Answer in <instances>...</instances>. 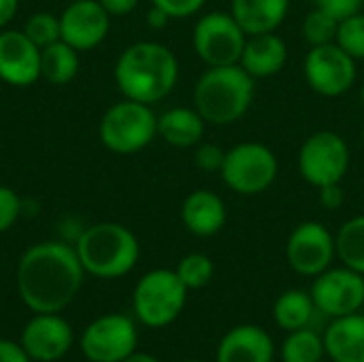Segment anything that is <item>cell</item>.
I'll list each match as a JSON object with an SVG mask.
<instances>
[{
    "label": "cell",
    "instance_id": "obj_41",
    "mask_svg": "<svg viewBox=\"0 0 364 362\" xmlns=\"http://www.w3.org/2000/svg\"><path fill=\"white\" fill-rule=\"evenodd\" d=\"M360 102H363V109H364V83H363V87H360Z\"/></svg>",
    "mask_w": 364,
    "mask_h": 362
},
{
    "label": "cell",
    "instance_id": "obj_7",
    "mask_svg": "<svg viewBox=\"0 0 364 362\" xmlns=\"http://www.w3.org/2000/svg\"><path fill=\"white\" fill-rule=\"evenodd\" d=\"M220 175L235 194L256 196L275 183L279 175V160L269 145L245 141L226 151Z\"/></svg>",
    "mask_w": 364,
    "mask_h": 362
},
{
    "label": "cell",
    "instance_id": "obj_17",
    "mask_svg": "<svg viewBox=\"0 0 364 362\" xmlns=\"http://www.w3.org/2000/svg\"><path fill=\"white\" fill-rule=\"evenodd\" d=\"M275 344L271 335L256 324L230 329L215 352V362H273Z\"/></svg>",
    "mask_w": 364,
    "mask_h": 362
},
{
    "label": "cell",
    "instance_id": "obj_18",
    "mask_svg": "<svg viewBox=\"0 0 364 362\" xmlns=\"http://www.w3.org/2000/svg\"><path fill=\"white\" fill-rule=\"evenodd\" d=\"M228 220L226 205L220 194L211 190H194L181 203V222L188 233L196 237L218 235Z\"/></svg>",
    "mask_w": 364,
    "mask_h": 362
},
{
    "label": "cell",
    "instance_id": "obj_1",
    "mask_svg": "<svg viewBox=\"0 0 364 362\" xmlns=\"http://www.w3.org/2000/svg\"><path fill=\"white\" fill-rule=\"evenodd\" d=\"M83 267L73 245L41 241L28 247L17 265V292L34 314H60L83 286Z\"/></svg>",
    "mask_w": 364,
    "mask_h": 362
},
{
    "label": "cell",
    "instance_id": "obj_40",
    "mask_svg": "<svg viewBox=\"0 0 364 362\" xmlns=\"http://www.w3.org/2000/svg\"><path fill=\"white\" fill-rule=\"evenodd\" d=\"M122 362H160L156 356H151V354H145V352H132L128 358H124Z\"/></svg>",
    "mask_w": 364,
    "mask_h": 362
},
{
    "label": "cell",
    "instance_id": "obj_44",
    "mask_svg": "<svg viewBox=\"0 0 364 362\" xmlns=\"http://www.w3.org/2000/svg\"><path fill=\"white\" fill-rule=\"evenodd\" d=\"M68 2H70V0H68Z\"/></svg>",
    "mask_w": 364,
    "mask_h": 362
},
{
    "label": "cell",
    "instance_id": "obj_9",
    "mask_svg": "<svg viewBox=\"0 0 364 362\" xmlns=\"http://www.w3.org/2000/svg\"><path fill=\"white\" fill-rule=\"evenodd\" d=\"M247 34L230 11H211L198 17L192 30V47L207 66L239 64Z\"/></svg>",
    "mask_w": 364,
    "mask_h": 362
},
{
    "label": "cell",
    "instance_id": "obj_14",
    "mask_svg": "<svg viewBox=\"0 0 364 362\" xmlns=\"http://www.w3.org/2000/svg\"><path fill=\"white\" fill-rule=\"evenodd\" d=\"M111 28V15L98 0H70L60 13V41L79 53L98 47Z\"/></svg>",
    "mask_w": 364,
    "mask_h": 362
},
{
    "label": "cell",
    "instance_id": "obj_32",
    "mask_svg": "<svg viewBox=\"0 0 364 362\" xmlns=\"http://www.w3.org/2000/svg\"><path fill=\"white\" fill-rule=\"evenodd\" d=\"M224 158H226V151L215 143L200 141L194 147V164L203 173H220L224 166Z\"/></svg>",
    "mask_w": 364,
    "mask_h": 362
},
{
    "label": "cell",
    "instance_id": "obj_12",
    "mask_svg": "<svg viewBox=\"0 0 364 362\" xmlns=\"http://www.w3.org/2000/svg\"><path fill=\"white\" fill-rule=\"evenodd\" d=\"M136 326L124 314L100 316L81 335V350L92 362H122L136 350Z\"/></svg>",
    "mask_w": 364,
    "mask_h": 362
},
{
    "label": "cell",
    "instance_id": "obj_8",
    "mask_svg": "<svg viewBox=\"0 0 364 362\" xmlns=\"http://www.w3.org/2000/svg\"><path fill=\"white\" fill-rule=\"evenodd\" d=\"M350 160L352 156L346 139L333 130L309 134L296 156L301 177L314 188L341 183L350 171Z\"/></svg>",
    "mask_w": 364,
    "mask_h": 362
},
{
    "label": "cell",
    "instance_id": "obj_15",
    "mask_svg": "<svg viewBox=\"0 0 364 362\" xmlns=\"http://www.w3.org/2000/svg\"><path fill=\"white\" fill-rule=\"evenodd\" d=\"M21 348L36 362L64 358L73 346V329L60 314H34L21 331Z\"/></svg>",
    "mask_w": 364,
    "mask_h": 362
},
{
    "label": "cell",
    "instance_id": "obj_19",
    "mask_svg": "<svg viewBox=\"0 0 364 362\" xmlns=\"http://www.w3.org/2000/svg\"><path fill=\"white\" fill-rule=\"evenodd\" d=\"M288 62V45L275 32L254 34L247 36L243 53H241V68L250 73L254 79H269L284 70Z\"/></svg>",
    "mask_w": 364,
    "mask_h": 362
},
{
    "label": "cell",
    "instance_id": "obj_5",
    "mask_svg": "<svg viewBox=\"0 0 364 362\" xmlns=\"http://www.w3.org/2000/svg\"><path fill=\"white\" fill-rule=\"evenodd\" d=\"M98 137L113 154H136L158 137V115L151 105L124 98L105 111L98 124Z\"/></svg>",
    "mask_w": 364,
    "mask_h": 362
},
{
    "label": "cell",
    "instance_id": "obj_3",
    "mask_svg": "<svg viewBox=\"0 0 364 362\" xmlns=\"http://www.w3.org/2000/svg\"><path fill=\"white\" fill-rule=\"evenodd\" d=\"M254 96L256 79L241 64L207 66L194 85L192 102L207 124L228 126L250 111Z\"/></svg>",
    "mask_w": 364,
    "mask_h": 362
},
{
    "label": "cell",
    "instance_id": "obj_43",
    "mask_svg": "<svg viewBox=\"0 0 364 362\" xmlns=\"http://www.w3.org/2000/svg\"><path fill=\"white\" fill-rule=\"evenodd\" d=\"M183 362H200V361H183Z\"/></svg>",
    "mask_w": 364,
    "mask_h": 362
},
{
    "label": "cell",
    "instance_id": "obj_42",
    "mask_svg": "<svg viewBox=\"0 0 364 362\" xmlns=\"http://www.w3.org/2000/svg\"><path fill=\"white\" fill-rule=\"evenodd\" d=\"M360 141H363V147H364V126H363V132H360Z\"/></svg>",
    "mask_w": 364,
    "mask_h": 362
},
{
    "label": "cell",
    "instance_id": "obj_16",
    "mask_svg": "<svg viewBox=\"0 0 364 362\" xmlns=\"http://www.w3.org/2000/svg\"><path fill=\"white\" fill-rule=\"evenodd\" d=\"M0 79L13 87H28L41 79V47L23 30H0Z\"/></svg>",
    "mask_w": 364,
    "mask_h": 362
},
{
    "label": "cell",
    "instance_id": "obj_10",
    "mask_svg": "<svg viewBox=\"0 0 364 362\" xmlns=\"http://www.w3.org/2000/svg\"><path fill=\"white\" fill-rule=\"evenodd\" d=\"M303 75L316 94L324 98H337L354 87L358 70L356 60L337 43H331L309 47L303 62Z\"/></svg>",
    "mask_w": 364,
    "mask_h": 362
},
{
    "label": "cell",
    "instance_id": "obj_38",
    "mask_svg": "<svg viewBox=\"0 0 364 362\" xmlns=\"http://www.w3.org/2000/svg\"><path fill=\"white\" fill-rule=\"evenodd\" d=\"M173 17L166 13V11H162L160 6H156V4H151L149 6V11H147V26L151 28V30H164L166 26H168V21H171Z\"/></svg>",
    "mask_w": 364,
    "mask_h": 362
},
{
    "label": "cell",
    "instance_id": "obj_25",
    "mask_svg": "<svg viewBox=\"0 0 364 362\" xmlns=\"http://www.w3.org/2000/svg\"><path fill=\"white\" fill-rule=\"evenodd\" d=\"M337 258L343 267L364 275V215L348 220L335 235Z\"/></svg>",
    "mask_w": 364,
    "mask_h": 362
},
{
    "label": "cell",
    "instance_id": "obj_36",
    "mask_svg": "<svg viewBox=\"0 0 364 362\" xmlns=\"http://www.w3.org/2000/svg\"><path fill=\"white\" fill-rule=\"evenodd\" d=\"M0 362H32V358L26 354L21 344L0 339Z\"/></svg>",
    "mask_w": 364,
    "mask_h": 362
},
{
    "label": "cell",
    "instance_id": "obj_31",
    "mask_svg": "<svg viewBox=\"0 0 364 362\" xmlns=\"http://www.w3.org/2000/svg\"><path fill=\"white\" fill-rule=\"evenodd\" d=\"M21 213H23L21 196L9 186H0V235L13 228Z\"/></svg>",
    "mask_w": 364,
    "mask_h": 362
},
{
    "label": "cell",
    "instance_id": "obj_13",
    "mask_svg": "<svg viewBox=\"0 0 364 362\" xmlns=\"http://www.w3.org/2000/svg\"><path fill=\"white\" fill-rule=\"evenodd\" d=\"M309 294L316 309L331 318L356 314L364 305V275L348 267H331L316 277Z\"/></svg>",
    "mask_w": 364,
    "mask_h": 362
},
{
    "label": "cell",
    "instance_id": "obj_21",
    "mask_svg": "<svg viewBox=\"0 0 364 362\" xmlns=\"http://www.w3.org/2000/svg\"><path fill=\"white\" fill-rule=\"evenodd\" d=\"M290 0H232L230 15L247 36L275 32L288 17Z\"/></svg>",
    "mask_w": 364,
    "mask_h": 362
},
{
    "label": "cell",
    "instance_id": "obj_4",
    "mask_svg": "<svg viewBox=\"0 0 364 362\" xmlns=\"http://www.w3.org/2000/svg\"><path fill=\"white\" fill-rule=\"evenodd\" d=\"M73 247L83 271L100 280L128 275L141 256L134 233L117 222H98L83 228Z\"/></svg>",
    "mask_w": 364,
    "mask_h": 362
},
{
    "label": "cell",
    "instance_id": "obj_30",
    "mask_svg": "<svg viewBox=\"0 0 364 362\" xmlns=\"http://www.w3.org/2000/svg\"><path fill=\"white\" fill-rule=\"evenodd\" d=\"M335 43L348 51L356 62L364 60V13L358 11L346 19L339 21V30H337V38Z\"/></svg>",
    "mask_w": 364,
    "mask_h": 362
},
{
    "label": "cell",
    "instance_id": "obj_27",
    "mask_svg": "<svg viewBox=\"0 0 364 362\" xmlns=\"http://www.w3.org/2000/svg\"><path fill=\"white\" fill-rule=\"evenodd\" d=\"M337 30H339V19H335L331 13H326L318 6H314L303 19V36L309 47L335 43Z\"/></svg>",
    "mask_w": 364,
    "mask_h": 362
},
{
    "label": "cell",
    "instance_id": "obj_37",
    "mask_svg": "<svg viewBox=\"0 0 364 362\" xmlns=\"http://www.w3.org/2000/svg\"><path fill=\"white\" fill-rule=\"evenodd\" d=\"M100 6L111 15V17H122L128 15L136 9L139 0H98Z\"/></svg>",
    "mask_w": 364,
    "mask_h": 362
},
{
    "label": "cell",
    "instance_id": "obj_35",
    "mask_svg": "<svg viewBox=\"0 0 364 362\" xmlns=\"http://www.w3.org/2000/svg\"><path fill=\"white\" fill-rule=\"evenodd\" d=\"M318 190H320V205L326 211H337V209L343 207L346 192H343L341 183H331V186H324V188H318Z\"/></svg>",
    "mask_w": 364,
    "mask_h": 362
},
{
    "label": "cell",
    "instance_id": "obj_11",
    "mask_svg": "<svg viewBox=\"0 0 364 362\" xmlns=\"http://www.w3.org/2000/svg\"><path fill=\"white\" fill-rule=\"evenodd\" d=\"M337 258L335 235L320 222H301L288 237L286 260L303 277H318Z\"/></svg>",
    "mask_w": 364,
    "mask_h": 362
},
{
    "label": "cell",
    "instance_id": "obj_39",
    "mask_svg": "<svg viewBox=\"0 0 364 362\" xmlns=\"http://www.w3.org/2000/svg\"><path fill=\"white\" fill-rule=\"evenodd\" d=\"M19 0H0V30H4L17 15Z\"/></svg>",
    "mask_w": 364,
    "mask_h": 362
},
{
    "label": "cell",
    "instance_id": "obj_24",
    "mask_svg": "<svg viewBox=\"0 0 364 362\" xmlns=\"http://www.w3.org/2000/svg\"><path fill=\"white\" fill-rule=\"evenodd\" d=\"M316 312V303L305 290H286L273 305V320L279 329L292 333L309 326Z\"/></svg>",
    "mask_w": 364,
    "mask_h": 362
},
{
    "label": "cell",
    "instance_id": "obj_29",
    "mask_svg": "<svg viewBox=\"0 0 364 362\" xmlns=\"http://www.w3.org/2000/svg\"><path fill=\"white\" fill-rule=\"evenodd\" d=\"M23 34L36 45V47H47L51 43L60 41V15L47 13V11H38L32 13L26 23H23Z\"/></svg>",
    "mask_w": 364,
    "mask_h": 362
},
{
    "label": "cell",
    "instance_id": "obj_2",
    "mask_svg": "<svg viewBox=\"0 0 364 362\" xmlns=\"http://www.w3.org/2000/svg\"><path fill=\"white\" fill-rule=\"evenodd\" d=\"M124 98L156 105L164 100L179 81L177 55L158 41H139L126 47L113 70Z\"/></svg>",
    "mask_w": 364,
    "mask_h": 362
},
{
    "label": "cell",
    "instance_id": "obj_26",
    "mask_svg": "<svg viewBox=\"0 0 364 362\" xmlns=\"http://www.w3.org/2000/svg\"><path fill=\"white\" fill-rule=\"evenodd\" d=\"M326 356L324 337L305 329L292 331L282 344V361L284 362H322Z\"/></svg>",
    "mask_w": 364,
    "mask_h": 362
},
{
    "label": "cell",
    "instance_id": "obj_28",
    "mask_svg": "<svg viewBox=\"0 0 364 362\" xmlns=\"http://www.w3.org/2000/svg\"><path fill=\"white\" fill-rule=\"evenodd\" d=\"M175 273L179 275V280L183 282V286L188 290H200L213 280L215 267H213V260L207 254L194 252V254H188V256H183L179 260Z\"/></svg>",
    "mask_w": 364,
    "mask_h": 362
},
{
    "label": "cell",
    "instance_id": "obj_22",
    "mask_svg": "<svg viewBox=\"0 0 364 362\" xmlns=\"http://www.w3.org/2000/svg\"><path fill=\"white\" fill-rule=\"evenodd\" d=\"M207 122L194 107H173L158 117V137L179 149L196 147L205 137Z\"/></svg>",
    "mask_w": 364,
    "mask_h": 362
},
{
    "label": "cell",
    "instance_id": "obj_20",
    "mask_svg": "<svg viewBox=\"0 0 364 362\" xmlns=\"http://www.w3.org/2000/svg\"><path fill=\"white\" fill-rule=\"evenodd\" d=\"M326 356L333 362H364V316L350 314L333 318L324 333Z\"/></svg>",
    "mask_w": 364,
    "mask_h": 362
},
{
    "label": "cell",
    "instance_id": "obj_6",
    "mask_svg": "<svg viewBox=\"0 0 364 362\" xmlns=\"http://www.w3.org/2000/svg\"><path fill=\"white\" fill-rule=\"evenodd\" d=\"M188 292L175 271L154 269L145 273L134 288V316L149 329H164L181 316Z\"/></svg>",
    "mask_w": 364,
    "mask_h": 362
},
{
    "label": "cell",
    "instance_id": "obj_23",
    "mask_svg": "<svg viewBox=\"0 0 364 362\" xmlns=\"http://www.w3.org/2000/svg\"><path fill=\"white\" fill-rule=\"evenodd\" d=\"M79 51L64 41L41 49V79L51 85H66L79 73Z\"/></svg>",
    "mask_w": 364,
    "mask_h": 362
},
{
    "label": "cell",
    "instance_id": "obj_34",
    "mask_svg": "<svg viewBox=\"0 0 364 362\" xmlns=\"http://www.w3.org/2000/svg\"><path fill=\"white\" fill-rule=\"evenodd\" d=\"M314 4L341 21V19L363 11L364 0H314Z\"/></svg>",
    "mask_w": 364,
    "mask_h": 362
},
{
    "label": "cell",
    "instance_id": "obj_33",
    "mask_svg": "<svg viewBox=\"0 0 364 362\" xmlns=\"http://www.w3.org/2000/svg\"><path fill=\"white\" fill-rule=\"evenodd\" d=\"M151 4L166 11L173 19H183L196 15L207 4V0H151Z\"/></svg>",
    "mask_w": 364,
    "mask_h": 362
}]
</instances>
